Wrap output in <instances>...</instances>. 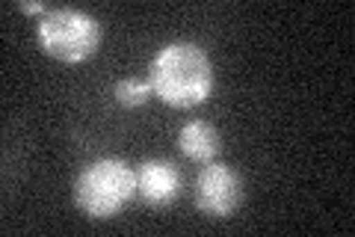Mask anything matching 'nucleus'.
<instances>
[{
  "label": "nucleus",
  "mask_w": 355,
  "mask_h": 237,
  "mask_svg": "<svg viewBox=\"0 0 355 237\" xmlns=\"http://www.w3.org/2000/svg\"><path fill=\"white\" fill-rule=\"evenodd\" d=\"M243 199V178L228 163H207L196 178V208L207 217H231Z\"/></svg>",
  "instance_id": "obj_4"
},
{
  "label": "nucleus",
  "mask_w": 355,
  "mask_h": 237,
  "mask_svg": "<svg viewBox=\"0 0 355 237\" xmlns=\"http://www.w3.org/2000/svg\"><path fill=\"white\" fill-rule=\"evenodd\" d=\"M39 44L60 63H86L101 44V24L83 9H51L39 21Z\"/></svg>",
  "instance_id": "obj_3"
},
{
  "label": "nucleus",
  "mask_w": 355,
  "mask_h": 237,
  "mask_svg": "<svg viewBox=\"0 0 355 237\" xmlns=\"http://www.w3.org/2000/svg\"><path fill=\"white\" fill-rule=\"evenodd\" d=\"M178 145H181L187 161L207 166V163H214V157L219 154V133L210 122L196 119V122H187V125L181 128V133H178Z\"/></svg>",
  "instance_id": "obj_6"
},
{
  "label": "nucleus",
  "mask_w": 355,
  "mask_h": 237,
  "mask_svg": "<svg viewBox=\"0 0 355 237\" xmlns=\"http://www.w3.org/2000/svg\"><path fill=\"white\" fill-rule=\"evenodd\" d=\"M148 83L163 104L190 110L205 104L214 92V65L202 44L169 42L154 54L148 65Z\"/></svg>",
  "instance_id": "obj_1"
},
{
  "label": "nucleus",
  "mask_w": 355,
  "mask_h": 237,
  "mask_svg": "<svg viewBox=\"0 0 355 237\" xmlns=\"http://www.w3.org/2000/svg\"><path fill=\"white\" fill-rule=\"evenodd\" d=\"M137 196V172L119 157H98L74 181V205L89 220H110Z\"/></svg>",
  "instance_id": "obj_2"
},
{
  "label": "nucleus",
  "mask_w": 355,
  "mask_h": 237,
  "mask_svg": "<svg viewBox=\"0 0 355 237\" xmlns=\"http://www.w3.org/2000/svg\"><path fill=\"white\" fill-rule=\"evenodd\" d=\"M137 196L151 208H169L181 196V175L169 161H146L137 169Z\"/></svg>",
  "instance_id": "obj_5"
},
{
  "label": "nucleus",
  "mask_w": 355,
  "mask_h": 237,
  "mask_svg": "<svg viewBox=\"0 0 355 237\" xmlns=\"http://www.w3.org/2000/svg\"><path fill=\"white\" fill-rule=\"evenodd\" d=\"M113 95L121 107H128V110H137L142 104H148L151 95H154V89L148 81H137V77H125V81H119L116 89H113Z\"/></svg>",
  "instance_id": "obj_7"
},
{
  "label": "nucleus",
  "mask_w": 355,
  "mask_h": 237,
  "mask_svg": "<svg viewBox=\"0 0 355 237\" xmlns=\"http://www.w3.org/2000/svg\"><path fill=\"white\" fill-rule=\"evenodd\" d=\"M18 9H21V13H27V15H36V13H42V9H44V3H42V0H36V3L27 0V3H18Z\"/></svg>",
  "instance_id": "obj_8"
}]
</instances>
